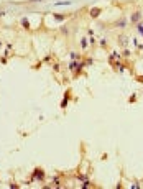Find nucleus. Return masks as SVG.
<instances>
[{"mask_svg":"<svg viewBox=\"0 0 143 189\" xmlns=\"http://www.w3.org/2000/svg\"><path fill=\"white\" fill-rule=\"evenodd\" d=\"M54 18L59 20V21H63V20H64V15H54Z\"/></svg>","mask_w":143,"mask_h":189,"instance_id":"obj_13","label":"nucleus"},{"mask_svg":"<svg viewBox=\"0 0 143 189\" xmlns=\"http://www.w3.org/2000/svg\"><path fill=\"white\" fill-rule=\"evenodd\" d=\"M100 12H102L100 8H97V7H94V8L91 10V17H92V18H97L99 15H100Z\"/></svg>","mask_w":143,"mask_h":189,"instance_id":"obj_4","label":"nucleus"},{"mask_svg":"<svg viewBox=\"0 0 143 189\" xmlns=\"http://www.w3.org/2000/svg\"><path fill=\"white\" fill-rule=\"evenodd\" d=\"M142 12H140V10H137V12H133L132 13V17H130V21L132 23H135V25H137L138 21H140V20H142Z\"/></svg>","mask_w":143,"mask_h":189,"instance_id":"obj_2","label":"nucleus"},{"mask_svg":"<svg viewBox=\"0 0 143 189\" xmlns=\"http://www.w3.org/2000/svg\"><path fill=\"white\" fill-rule=\"evenodd\" d=\"M87 46H89V43H87V39H86V38H82V41H81V48H82V49H86Z\"/></svg>","mask_w":143,"mask_h":189,"instance_id":"obj_11","label":"nucleus"},{"mask_svg":"<svg viewBox=\"0 0 143 189\" xmlns=\"http://www.w3.org/2000/svg\"><path fill=\"white\" fill-rule=\"evenodd\" d=\"M67 100H69V94H66V97L63 99V102H61V107H63V109L67 107Z\"/></svg>","mask_w":143,"mask_h":189,"instance_id":"obj_6","label":"nucleus"},{"mask_svg":"<svg viewBox=\"0 0 143 189\" xmlns=\"http://www.w3.org/2000/svg\"><path fill=\"white\" fill-rule=\"evenodd\" d=\"M130 54H132V51H128V49H124V51H122V56H125V58H128Z\"/></svg>","mask_w":143,"mask_h":189,"instance_id":"obj_12","label":"nucleus"},{"mask_svg":"<svg viewBox=\"0 0 143 189\" xmlns=\"http://www.w3.org/2000/svg\"><path fill=\"white\" fill-rule=\"evenodd\" d=\"M21 25H23L25 30H30V21H28V18H21Z\"/></svg>","mask_w":143,"mask_h":189,"instance_id":"obj_5","label":"nucleus"},{"mask_svg":"<svg viewBox=\"0 0 143 189\" xmlns=\"http://www.w3.org/2000/svg\"><path fill=\"white\" fill-rule=\"evenodd\" d=\"M0 48H2V41H0Z\"/></svg>","mask_w":143,"mask_h":189,"instance_id":"obj_16","label":"nucleus"},{"mask_svg":"<svg viewBox=\"0 0 143 189\" xmlns=\"http://www.w3.org/2000/svg\"><path fill=\"white\" fill-rule=\"evenodd\" d=\"M31 2H41V0H31Z\"/></svg>","mask_w":143,"mask_h":189,"instance_id":"obj_15","label":"nucleus"},{"mask_svg":"<svg viewBox=\"0 0 143 189\" xmlns=\"http://www.w3.org/2000/svg\"><path fill=\"white\" fill-rule=\"evenodd\" d=\"M137 31H138V33H140V35L143 36V23H140V21L137 23Z\"/></svg>","mask_w":143,"mask_h":189,"instance_id":"obj_10","label":"nucleus"},{"mask_svg":"<svg viewBox=\"0 0 143 189\" xmlns=\"http://www.w3.org/2000/svg\"><path fill=\"white\" fill-rule=\"evenodd\" d=\"M118 41H120L122 45H127V43H128V38H127V36H124V35H120V36H118Z\"/></svg>","mask_w":143,"mask_h":189,"instance_id":"obj_8","label":"nucleus"},{"mask_svg":"<svg viewBox=\"0 0 143 189\" xmlns=\"http://www.w3.org/2000/svg\"><path fill=\"white\" fill-rule=\"evenodd\" d=\"M127 25H128V20L125 18V17H122V18H118L117 21H115V28H120V30H124V28H127Z\"/></svg>","mask_w":143,"mask_h":189,"instance_id":"obj_1","label":"nucleus"},{"mask_svg":"<svg viewBox=\"0 0 143 189\" xmlns=\"http://www.w3.org/2000/svg\"><path fill=\"white\" fill-rule=\"evenodd\" d=\"M69 56H71V59H76V58H78V54H76V53H71Z\"/></svg>","mask_w":143,"mask_h":189,"instance_id":"obj_14","label":"nucleus"},{"mask_svg":"<svg viewBox=\"0 0 143 189\" xmlns=\"http://www.w3.org/2000/svg\"><path fill=\"white\" fill-rule=\"evenodd\" d=\"M45 178V173H43V170H35V173H33V179H43Z\"/></svg>","mask_w":143,"mask_h":189,"instance_id":"obj_3","label":"nucleus"},{"mask_svg":"<svg viewBox=\"0 0 143 189\" xmlns=\"http://www.w3.org/2000/svg\"><path fill=\"white\" fill-rule=\"evenodd\" d=\"M69 69H71V71H76V69H78V63H76L74 59H72L71 64H69Z\"/></svg>","mask_w":143,"mask_h":189,"instance_id":"obj_9","label":"nucleus"},{"mask_svg":"<svg viewBox=\"0 0 143 189\" xmlns=\"http://www.w3.org/2000/svg\"><path fill=\"white\" fill-rule=\"evenodd\" d=\"M54 5H56V7H59V5H66V7H67V5H72V2H71V0H66V2H56Z\"/></svg>","mask_w":143,"mask_h":189,"instance_id":"obj_7","label":"nucleus"}]
</instances>
